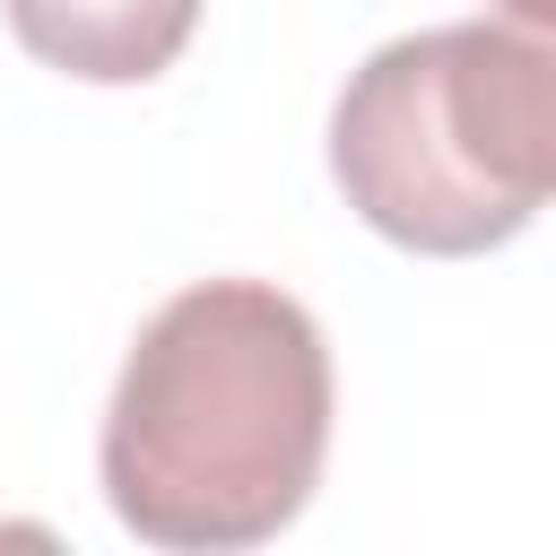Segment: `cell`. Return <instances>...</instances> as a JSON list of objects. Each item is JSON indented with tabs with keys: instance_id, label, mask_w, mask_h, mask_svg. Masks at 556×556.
<instances>
[{
	"instance_id": "1",
	"label": "cell",
	"mask_w": 556,
	"mask_h": 556,
	"mask_svg": "<svg viewBox=\"0 0 556 556\" xmlns=\"http://www.w3.org/2000/svg\"><path fill=\"white\" fill-rule=\"evenodd\" d=\"M330 348L269 278H208L156 304L113 408L104 504L130 539L174 556H235L278 539L321 486Z\"/></svg>"
},
{
	"instance_id": "2",
	"label": "cell",
	"mask_w": 556,
	"mask_h": 556,
	"mask_svg": "<svg viewBox=\"0 0 556 556\" xmlns=\"http://www.w3.org/2000/svg\"><path fill=\"white\" fill-rule=\"evenodd\" d=\"M330 174L400 252L513 243L556 182V52L504 17L382 43L330 104Z\"/></svg>"
},
{
	"instance_id": "3",
	"label": "cell",
	"mask_w": 556,
	"mask_h": 556,
	"mask_svg": "<svg viewBox=\"0 0 556 556\" xmlns=\"http://www.w3.org/2000/svg\"><path fill=\"white\" fill-rule=\"evenodd\" d=\"M9 35L87 87H148L200 26V0H0Z\"/></svg>"
},
{
	"instance_id": "4",
	"label": "cell",
	"mask_w": 556,
	"mask_h": 556,
	"mask_svg": "<svg viewBox=\"0 0 556 556\" xmlns=\"http://www.w3.org/2000/svg\"><path fill=\"white\" fill-rule=\"evenodd\" d=\"M495 9H504L513 26H547V17H556V0H495Z\"/></svg>"
}]
</instances>
